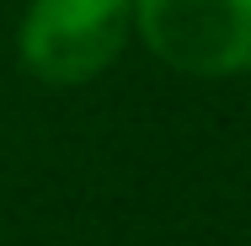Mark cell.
Returning a JSON list of instances; mask_svg holds the SVG:
<instances>
[{
	"mask_svg": "<svg viewBox=\"0 0 251 246\" xmlns=\"http://www.w3.org/2000/svg\"><path fill=\"white\" fill-rule=\"evenodd\" d=\"M134 0H32L16 32L22 70L49 86H80L123 54Z\"/></svg>",
	"mask_w": 251,
	"mask_h": 246,
	"instance_id": "obj_1",
	"label": "cell"
},
{
	"mask_svg": "<svg viewBox=\"0 0 251 246\" xmlns=\"http://www.w3.org/2000/svg\"><path fill=\"white\" fill-rule=\"evenodd\" d=\"M134 32L182 75H246L251 70V0H134Z\"/></svg>",
	"mask_w": 251,
	"mask_h": 246,
	"instance_id": "obj_2",
	"label": "cell"
}]
</instances>
